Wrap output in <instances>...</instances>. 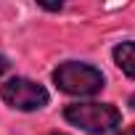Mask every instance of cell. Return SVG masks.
Segmentation results:
<instances>
[{"label":"cell","mask_w":135,"mask_h":135,"mask_svg":"<svg viewBox=\"0 0 135 135\" xmlns=\"http://www.w3.org/2000/svg\"><path fill=\"white\" fill-rule=\"evenodd\" d=\"M53 135H64V132H53Z\"/></svg>","instance_id":"obj_8"},{"label":"cell","mask_w":135,"mask_h":135,"mask_svg":"<svg viewBox=\"0 0 135 135\" xmlns=\"http://www.w3.org/2000/svg\"><path fill=\"white\" fill-rule=\"evenodd\" d=\"M130 106H132V111H135V93L130 95Z\"/></svg>","instance_id":"obj_7"},{"label":"cell","mask_w":135,"mask_h":135,"mask_svg":"<svg viewBox=\"0 0 135 135\" xmlns=\"http://www.w3.org/2000/svg\"><path fill=\"white\" fill-rule=\"evenodd\" d=\"M0 98L11 109H19V111H35V109L48 106V101H50V95L42 85H37L32 80H24V77L8 80L0 88Z\"/></svg>","instance_id":"obj_3"},{"label":"cell","mask_w":135,"mask_h":135,"mask_svg":"<svg viewBox=\"0 0 135 135\" xmlns=\"http://www.w3.org/2000/svg\"><path fill=\"white\" fill-rule=\"evenodd\" d=\"M119 135H135V124H132V127H127V130H122Z\"/></svg>","instance_id":"obj_6"},{"label":"cell","mask_w":135,"mask_h":135,"mask_svg":"<svg viewBox=\"0 0 135 135\" xmlns=\"http://www.w3.org/2000/svg\"><path fill=\"white\" fill-rule=\"evenodd\" d=\"M53 82L58 85V90L69 95H95L103 88V74L90 64L66 61L53 72Z\"/></svg>","instance_id":"obj_2"},{"label":"cell","mask_w":135,"mask_h":135,"mask_svg":"<svg viewBox=\"0 0 135 135\" xmlns=\"http://www.w3.org/2000/svg\"><path fill=\"white\" fill-rule=\"evenodd\" d=\"M8 66H11L8 58H6V56H0V74H6V72H8Z\"/></svg>","instance_id":"obj_5"},{"label":"cell","mask_w":135,"mask_h":135,"mask_svg":"<svg viewBox=\"0 0 135 135\" xmlns=\"http://www.w3.org/2000/svg\"><path fill=\"white\" fill-rule=\"evenodd\" d=\"M66 122H72L74 127H82L90 135L111 132L122 124V114L111 103H72L64 111Z\"/></svg>","instance_id":"obj_1"},{"label":"cell","mask_w":135,"mask_h":135,"mask_svg":"<svg viewBox=\"0 0 135 135\" xmlns=\"http://www.w3.org/2000/svg\"><path fill=\"white\" fill-rule=\"evenodd\" d=\"M114 64L130 80H135V42H119L114 48Z\"/></svg>","instance_id":"obj_4"}]
</instances>
